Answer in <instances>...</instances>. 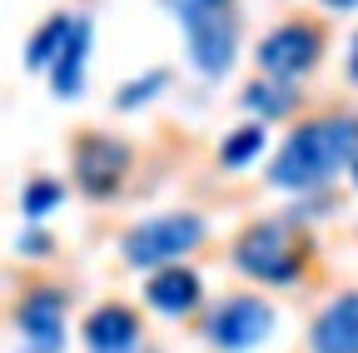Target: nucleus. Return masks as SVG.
I'll list each match as a JSON object with an SVG mask.
<instances>
[{
    "instance_id": "obj_13",
    "label": "nucleus",
    "mask_w": 358,
    "mask_h": 353,
    "mask_svg": "<svg viewBox=\"0 0 358 353\" xmlns=\"http://www.w3.org/2000/svg\"><path fill=\"white\" fill-rule=\"evenodd\" d=\"M70 30H75V20L70 15H50L35 35H30V45H25V65L30 70H45V65H55L60 60V50H65V40H70Z\"/></svg>"
},
{
    "instance_id": "obj_1",
    "label": "nucleus",
    "mask_w": 358,
    "mask_h": 353,
    "mask_svg": "<svg viewBox=\"0 0 358 353\" xmlns=\"http://www.w3.org/2000/svg\"><path fill=\"white\" fill-rule=\"evenodd\" d=\"M358 159V120L353 115H324L299 124L284 140V150L268 164V180L279 189H319L338 169H353Z\"/></svg>"
},
{
    "instance_id": "obj_17",
    "label": "nucleus",
    "mask_w": 358,
    "mask_h": 353,
    "mask_svg": "<svg viewBox=\"0 0 358 353\" xmlns=\"http://www.w3.org/2000/svg\"><path fill=\"white\" fill-rule=\"evenodd\" d=\"M164 80H169L164 70H150L145 80H129V85H124V90L115 95V105H120V110H134V105H140V100H150V95L159 90V85H164Z\"/></svg>"
},
{
    "instance_id": "obj_6",
    "label": "nucleus",
    "mask_w": 358,
    "mask_h": 353,
    "mask_svg": "<svg viewBox=\"0 0 358 353\" xmlns=\"http://www.w3.org/2000/svg\"><path fill=\"white\" fill-rule=\"evenodd\" d=\"M268 333H274V308L254 294H239V298H224L214 314L204 319V338L224 353H244V348H259Z\"/></svg>"
},
{
    "instance_id": "obj_7",
    "label": "nucleus",
    "mask_w": 358,
    "mask_h": 353,
    "mask_svg": "<svg viewBox=\"0 0 358 353\" xmlns=\"http://www.w3.org/2000/svg\"><path fill=\"white\" fill-rule=\"evenodd\" d=\"M75 185L90 194V199H110L120 185H124V169H129V145L115 140V135H80L75 140Z\"/></svg>"
},
{
    "instance_id": "obj_20",
    "label": "nucleus",
    "mask_w": 358,
    "mask_h": 353,
    "mask_svg": "<svg viewBox=\"0 0 358 353\" xmlns=\"http://www.w3.org/2000/svg\"><path fill=\"white\" fill-rule=\"evenodd\" d=\"M329 6H334V10H348V6H358V0H329Z\"/></svg>"
},
{
    "instance_id": "obj_2",
    "label": "nucleus",
    "mask_w": 358,
    "mask_h": 353,
    "mask_svg": "<svg viewBox=\"0 0 358 353\" xmlns=\"http://www.w3.org/2000/svg\"><path fill=\"white\" fill-rule=\"evenodd\" d=\"M234 264L259 284H294L308 264V239L289 219H259L234 239Z\"/></svg>"
},
{
    "instance_id": "obj_12",
    "label": "nucleus",
    "mask_w": 358,
    "mask_h": 353,
    "mask_svg": "<svg viewBox=\"0 0 358 353\" xmlns=\"http://www.w3.org/2000/svg\"><path fill=\"white\" fill-rule=\"evenodd\" d=\"M85 60H90V20L80 15L75 30H70V40H65V50H60V60L50 65V80H55V95L60 100H75L85 90Z\"/></svg>"
},
{
    "instance_id": "obj_21",
    "label": "nucleus",
    "mask_w": 358,
    "mask_h": 353,
    "mask_svg": "<svg viewBox=\"0 0 358 353\" xmlns=\"http://www.w3.org/2000/svg\"><path fill=\"white\" fill-rule=\"evenodd\" d=\"M204 6H214V10H229V0H204Z\"/></svg>"
},
{
    "instance_id": "obj_15",
    "label": "nucleus",
    "mask_w": 358,
    "mask_h": 353,
    "mask_svg": "<svg viewBox=\"0 0 358 353\" xmlns=\"http://www.w3.org/2000/svg\"><path fill=\"white\" fill-rule=\"evenodd\" d=\"M259 150H264V124H239L234 135L219 145V164H224V169H239V164H249Z\"/></svg>"
},
{
    "instance_id": "obj_8",
    "label": "nucleus",
    "mask_w": 358,
    "mask_h": 353,
    "mask_svg": "<svg viewBox=\"0 0 358 353\" xmlns=\"http://www.w3.org/2000/svg\"><path fill=\"white\" fill-rule=\"evenodd\" d=\"M15 329L35 353H60L65 348V294L55 284H35L15 303Z\"/></svg>"
},
{
    "instance_id": "obj_19",
    "label": "nucleus",
    "mask_w": 358,
    "mask_h": 353,
    "mask_svg": "<svg viewBox=\"0 0 358 353\" xmlns=\"http://www.w3.org/2000/svg\"><path fill=\"white\" fill-rule=\"evenodd\" d=\"M348 80L358 85V30H353V40H348Z\"/></svg>"
},
{
    "instance_id": "obj_11",
    "label": "nucleus",
    "mask_w": 358,
    "mask_h": 353,
    "mask_svg": "<svg viewBox=\"0 0 358 353\" xmlns=\"http://www.w3.org/2000/svg\"><path fill=\"white\" fill-rule=\"evenodd\" d=\"M145 298L159 308V314H189L199 303V274L185 269V264H169V269H155L145 284Z\"/></svg>"
},
{
    "instance_id": "obj_10",
    "label": "nucleus",
    "mask_w": 358,
    "mask_h": 353,
    "mask_svg": "<svg viewBox=\"0 0 358 353\" xmlns=\"http://www.w3.org/2000/svg\"><path fill=\"white\" fill-rule=\"evenodd\" d=\"M313 353H358V294H338L308 329Z\"/></svg>"
},
{
    "instance_id": "obj_14",
    "label": "nucleus",
    "mask_w": 358,
    "mask_h": 353,
    "mask_svg": "<svg viewBox=\"0 0 358 353\" xmlns=\"http://www.w3.org/2000/svg\"><path fill=\"white\" fill-rule=\"evenodd\" d=\"M244 105L254 115H264V124H268V120H284L294 110V90H289L284 80H254L249 90H244Z\"/></svg>"
},
{
    "instance_id": "obj_4",
    "label": "nucleus",
    "mask_w": 358,
    "mask_h": 353,
    "mask_svg": "<svg viewBox=\"0 0 358 353\" xmlns=\"http://www.w3.org/2000/svg\"><path fill=\"white\" fill-rule=\"evenodd\" d=\"M169 10L179 15V25H185L189 60L204 75H224L234 65V20H229V10H214L204 0H169Z\"/></svg>"
},
{
    "instance_id": "obj_18",
    "label": "nucleus",
    "mask_w": 358,
    "mask_h": 353,
    "mask_svg": "<svg viewBox=\"0 0 358 353\" xmlns=\"http://www.w3.org/2000/svg\"><path fill=\"white\" fill-rule=\"evenodd\" d=\"M20 254H30V259H40V254H50V234H40V229L20 234Z\"/></svg>"
},
{
    "instance_id": "obj_22",
    "label": "nucleus",
    "mask_w": 358,
    "mask_h": 353,
    "mask_svg": "<svg viewBox=\"0 0 358 353\" xmlns=\"http://www.w3.org/2000/svg\"><path fill=\"white\" fill-rule=\"evenodd\" d=\"M353 185H358V159H353Z\"/></svg>"
},
{
    "instance_id": "obj_5",
    "label": "nucleus",
    "mask_w": 358,
    "mask_h": 353,
    "mask_svg": "<svg viewBox=\"0 0 358 353\" xmlns=\"http://www.w3.org/2000/svg\"><path fill=\"white\" fill-rule=\"evenodd\" d=\"M254 55H259V70L268 80H299V75H308L313 65H319L324 30L308 25V20H284V25H274V30L259 40Z\"/></svg>"
},
{
    "instance_id": "obj_3",
    "label": "nucleus",
    "mask_w": 358,
    "mask_h": 353,
    "mask_svg": "<svg viewBox=\"0 0 358 353\" xmlns=\"http://www.w3.org/2000/svg\"><path fill=\"white\" fill-rule=\"evenodd\" d=\"M199 239H204V219L179 209V214H155L145 224H134L120 249H124V259L134 269H169L174 259L199 249Z\"/></svg>"
},
{
    "instance_id": "obj_9",
    "label": "nucleus",
    "mask_w": 358,
    "mask_h": 353,
    "mask_svg": "<svg viewBox=\"0 0 358 353\" xmlns=\"http://www.w3.org/2000/svg\"><path fill=\"white\" fill-rule=\"evenodd\" d=\"M85 343L95 353H134V343H140V314L129 303H100L85 319Z\"/></svg>"
},
{
    "instance_id": "obj_16",
    "label": "nucleus",
    "mask_w": 358,
    "mask_h": 353,
    "mask_svg": "<svg viewBox=\"0 0 358 353\" xmlns=\"http://www.w3.org/2000/svg\"><path fill=\"white\" fill-rule=\"evenodd\" d=\"M60 199H65L60 180H30V185L20 189V214H25V219H45Z\"/></svg>"
}]
</instances>
